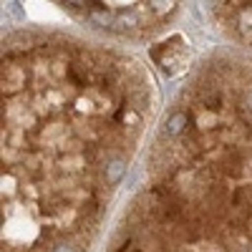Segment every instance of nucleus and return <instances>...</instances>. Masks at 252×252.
Listing matches in <instances>:
<instances>
[{"instance_id":"f03ea898","label":"nucleus","mask_w":252,"mask_h":252,"mask_svg":"<svg viewBox=\"0 0 252 252\" xmlns=\"http://www.w3.org/2000/svg\"><path fill=\"white\" fill-rule=\"evenodd\" d=\"M212 8L229 35L252 46V0H215Z\"/></svg>"},{"instance_id":"f257e3e1","label":"nucleus","mask_w":252,"mask_h":252,"mask_svg":"<svg viewBox=\"0 0 252 252\" xmlns=\"http://www.w3.org/2000/svg\"><path fill=\"white\" fill-rule=\"evenodd\" d=\"M154 114L139 63L68 38L3 43V227L89 224Z\"/></svg>"}]
</instances>
